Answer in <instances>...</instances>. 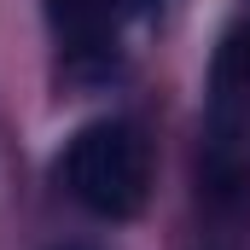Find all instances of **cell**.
<instances>
[{
	"mask_svg": "<svg viewBox=\"0 0 250 250\" xmlns=\"http://www.w3.org/2000/svg\"><path fill=\"white\" fill-rule=\"evenodd\" d=\"M59 181L82 209L105 221H128L151 198V140L123 117H99L64 146Z\"/></svg>",
	"mask_w": 250,
	"mask_h": 250,
	"instance_id": "6da1fadb",
	"label": "cell"
},
{
	"mask_svg": "<svg viewBox=\"0 0 250 250\" xmlns=\"http://www.w3.org/2000/svg\"><path fill=\"white\" fill-rule=\"evenodd\" d=\"M209 157H204V187L209 198H233L245 181V146H250V23L227 29L215 64H209Z\"/></svg>",
	"mask_w": 250,
	"mask_h": 250,
	"instance_id": "7a4b0ae2",
	"label": "cell"
},
{
	"mask_svg": "<svg viewBox=\"0 0 250 250\" xmlns=\"http://www.w3.org/2000/svg\"><path fill=\"white\" fill-rule=\"evenodd\" d=\"M59 53L70 70H105L111 64V0H47Z\"/></svg>",
	"mask_w": 250,
	"mask_h": 250,
	"instance_id": "3957f363",
	"label": "cell"
},
{
	"mask_svg": "<svg viewBox=\"0 0 250 250\" xmlns=\"http://www.w3.org/2000/svg\"><path fill=\"white\" fill-rule=\"evenodd\" d=\"M163 0H111V12L117 18H146V12H157Z\"/></svg>",
	"mask_w": 250,
	"mask_h": 250,
	"instance_id": "277c9868",
	"label": "cell"
},
{
	"mask_svg": "<svg viewBox=\"0 0 250 250\" xmlns=\"http://www.w3.org/2000/svg\"><path fill=\"white\" fill-rule=\"evenodd\" d=\"M53 250H93V245H53Z\"/></svg>",
	"mask_w": 250,
	"mask_h": 250,
	"instance_id": "5b68a950",
	"label": "cell"
}]
</instances>
